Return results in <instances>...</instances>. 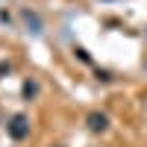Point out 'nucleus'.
<instances>
[{
    "mask_svg": "<svg viewBox=\"0 0 147 147\" xmlns=\"http://www.w3.org/2000/svg\"><path fill=\"white\" fill-rule=\"evenodd\" d=\"M88 124H91V129H106V115H91Z\"/></svg>",
    "mask_w": 147,
    "mask_h": 147,
    "instance_id": "nucleus-2",
    "label": "nucleus"
},
{
    "mask_svg": "<svg viewBox=\"0 0 147 147\" xmlns=\"http://www.w3.org/2000/svg\"><path fill=\"white\" fill-rule=\"evenodd\" d=\"M24 94L32 97V94H35V82H27V85H24Z\"/></svg>",
    "mask_w": 147,
    "mask_h": 147,
    "instance_id": "nucleus-3",
    "label": "nucleus"
},
{
    "mask_svg": "<svg viewBox=\"0 0 147 147\" xmlns=\"http://www.w3.org/2000/svg\"><path fill=\"white\" fill-rule=\"evenodd\" d=\"M9 136L12 138H15V141H21V138H27L30 136V124H27V118H24V115H15V118H12L9 121Z\"/></svg>",
    "mask_w": 147,
    "mask_h": 147,
    "instance_id": "nucleus-1",
    "label": "nucleus"
}]
</instances>
